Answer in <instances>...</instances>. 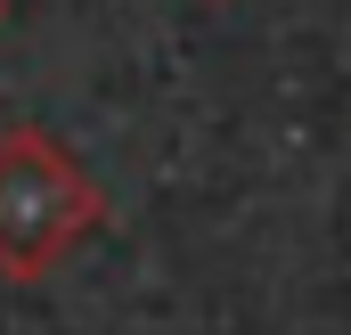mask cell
Wrapping results in <instances>:
<instances>
[{
  "label": "cell",
  "instance_id": "cell-2",
  "mask_svg": "<svg viewBox=\"0 0 351 335\" xmlns=\"http://www.w3.org/2000/svg\"><path fill=\"white\" fill-rule=\"evenodd\" d=\"M0 25H8V0H0Z\"/></svg>",
  "mask_w": 351,
  "mask_h": 335
},
{
  "label": "cell",
  "instance_id": "cell-1",
  "mask_svg": "<svg viewBox=\"0 0 351 335\" xmlns=\"http://www.w3.org/2000/svg\"><path fill=\"white\" fill-rule=\"evenodd\" d=\"M106 229V188L41 123L0 131V278L41 286Z\"/></svg>",
  "mask_w": 351,
  "mask_h": 335
}]
</instances>
